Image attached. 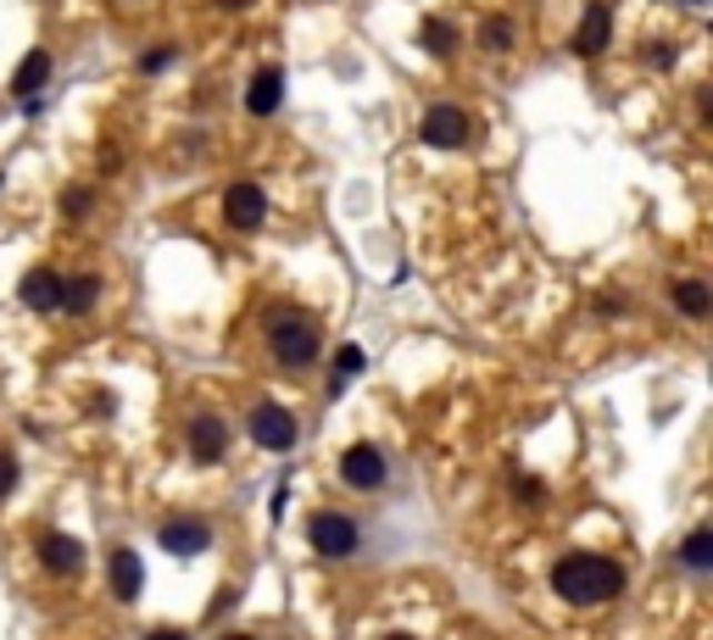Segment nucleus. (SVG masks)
Instances as JSON below:
<instances>
[{"mask_svg":"<svg viewBox=\"0 0 713 640\" xmlns=\"http://www.w3.org/2000/svg\"><path fill=\"white\" fill-rule=\"evenodd\" d=\"M552 590H558L569 607H596V601H613V596L624 590V568L607 562V557L580 551V557H563V562L552 568Z\"/></svg>","mask_w":713,"mask_h":640,"instance_id":"obj_1","label":"nucleus"},{"mask_svg":"<svg viewBox=\"0 0 713 640\" xmlns=\"http://www.w3.org/2000/svg\"><path fill=\"white\" fill-rule=\"evenodd\" d=\"M268 352L284 363V368H307L318 357V324L295 306H273L268 312Z\"/></svg>","mask_w":713,"mask_h":640,"instance_id":"obj_2","label":"nucleus"},{"mask_svg":"<svg viewBox=\"0 0 713 640\" xmlns=\"http://www.w3.org/2000/svg\"><path fill=\"white\" fill-rule=\"evenodd\" d=\"M307 540H312L318 557H351V551H356V518H345V512H318V518L307 524Z\"/></svg>","mask_w":713,"mask_h":640,"instance_id":"obj_3","label":"nucleus"},{"mask_svg":"<svg viewBox=\"0 0 713 640\" xmlns=\"http://www.w3.org/2000/svg\"><path fill=\"white\" fill-rule=\"evenodd\" d=\"M419 134H424V145H435V151H458V145L469 140V112H463V106H430L424 123H419Z\"/></svg>","mask_w":713,"mask_h":640,"instance_id":"obj_4","label":"nucleus"},{"mask_svg":"<svg viewBox=\"0 0 713 640\" xmlns=\"http://www.w3.org/2000/svg\"><path fill=\"white\" fill-rule=\"evenodd\" d=\"M251 440H257L262 451H290V446H295V418H290L284 407L262 402V407H251Z\"/></svg>","mask_w":713,"mask_h":640,"instance_id":"obj_5","label":"nucleus"},{"mask_svg":"<svg viewBox=\"0 0 713 640\" xmlns=\"http://www.w3.org/2000/svg\"><path fill=\"white\" fill-rule=\"evenodd\" d=\"M340 479L351 485V490H380L385 485V457H380V446H351L345 457H340Z\"/></svg>","mask_w":713,"mask_h":640,"instance_id":"obj_6","label":"nucleus"},{"mask_svg":"<svg viewBox=\"0 0 713 640\" xmlns=\"http://www.w3.org/2000/svg\"><path fill=\"white\" fill-rule=\"evenodd\" d=\"M223 217H229L234 228H257V223L268 217V195H262L257 184H229V190H223Z\"/></svg>","mask_w":713,"mask_h":640,"instance_id":"obj_7","label":"nucleus"},{"mask_svg":"<svg viewBox=\"0 0 713 640\" xmlns=\"http://www.w3.org/2000/svg\"><path fill=\"white\" fill-rule=\"evenodd\" d=\"M607 40H613V7H607V0H591V7H585V23H580V34H574V51H580V57H602Z\"/></svg>","mask_w":713,"mask_h":640,"instance_id":"obj_8","label":"nucleus"},{"mask_svg":"<svg viewBox=\"0 0 713 640\" xmlns=\"http://www.w3.org/2000/svg\"><path fill=\"white\" fill-rule=\"evenodd\" d=\"M18 295H23V306H29V312H57V306H62V273H51V267H29V273H23V284H18Z\"/></svg>","mask_w":713,"mask_h":640,"instance_id":"obj_9","label":"nucleus"},{"mask_svg":"<svg viewBox=\"0 0 713 640\" xmlns=\"http://www.w3.org/2000/svg\"><path fill=\"white\" fill-rule=\"evenodd\" d=\"M279 101H284V73H279V68H262V73L251 79V90H245V112H251V118H273Z\"/></svg>","mask_w":713,"mask_h":640,"instance_id":"obj_10","label":"nucleus"},{"mask_svg":"<svg viewBox=\"0 0 713 640\" xmlns=\"http://www.w3.org/2000/svg\"><path fill=\"white\" fill-rule=\"evenodd\" d=\"M162 546H168L173 557H201V551L212 546V529L195 524V518H179V524H162Z\"/></svg>","mask_w":713,"mask_h":640,"instance_id":"obj_11","label":"nucleus"},{"mask_svg":"<svg viewBox=\"0 0 713 640\" xmlns=\"http://www.w3.org/2000/svg\"><path fill=\"white\" fill-rule=\"evenodd\" d=\"M40 562H46L51 573H79V568H84V546H79L73 535L51 529V535L40 540Z\"/></svg>","mask_w":713,"mask_h":640,"instance_id":"obj_12","label":"nucleus"},{"mask_svg":"<svg viewBox=\"0 0 713 640\" xmlns=\"http://www.w3.org/2000/svg\"><path fill=\"white\" fill-rule=\"evenodd\" d=\"M223 451H229V429L218 418H195L190 424V457L195 463H218Z\"/></svg>","mask_w":713,"mask_h":640,"instance_id":"obj_13","label":"nucleus"},{"mask_svg":"<svg viewBox=\"0 0 713 640\" xmlns=\"http://www.w3.org/2000/svg\"><path fill=\"white\" fill-rule=\"evenodd\" d=\"M140 585H145V562L134 551H112V590H118V601H134Z\"/></svg>","mask_w":713,"mask_h":640,"instance_id":"obj_14","label":"nucleus"},{"mask_svg":"<svg viewBox=\"0 0 713 640\" xmlns=\"http://www.w3.org/2000/svg\"><path fill=\"white\" fill-rule=\"evenodd\" d=\"M46 79H51V57H46V51H29V57L18 62V73H12V90L29 101V95L46 90Z\"/></svg>","mask_w":713,"mask_h":640,"instance_id":"obj_15","label":"nucleus"},{"mask_svg":"<svg viewBox=\"0 0 713 640\" xmlns=\"http://www.w3.org/2000/svg\"><path fill=\"white\" fill-rule=\"evenodd\" d=\"M674 306H680L685 317H707V306H713V289H707L702 278H680V284H674Z\"/></svg>","mask_w":713,"mask_h":640,"instance_id":"obj_16","label":"nucleus"},{"mask_svg":"<svg viewBox=\"0 0 713 640\" xmlns=\"http://www.w3.org/2000/svg\"><path fill=\"white\" fill-rule=\"evenodd\" d=\"M680 562H685L691 573H707V568H713V529H691L685 546H680Z\"/></svg>","mask_w":713,"mask_h":640,"instance_id":"obj_17","label":"nucleus"},{"mask_svg":"<svg viewBox=\"0 0 713 640\" xmlns=\"http://www.w3.org/2000/svg\"><path fill=\"white\" fill-rule=\"evenodd\" d=\"M96 289H101L96 278H62V306L68 312H90L96 306Z\"/></svg>","mask_w":713,"mask_h":640,"instance_id":"obj_18","label":"nucleus"},{"mask_svg":"<svg viewBox=\"0 0 713 640\" xmlns=\"http://www.w3.org/2000/svg\"><path fill=\"white\" fill-rule=\"evenodd\" d=\"M424 51L452 57V51H458V29H452V23H441V18H430V23H424Z\"/></svg>","mask_w":713,"mask_h":640,"instance_id":"obj_19","label":"nucleus"},{"mask_svg":"<svg viewBox=\"0 0 713 640\" xmlns=\"http://www.w3.org/2000/svg\"><path fill=\"white\" fill-rule=\"evenodd\" d=\"M369 368V357H363V346H340V357H334V390L351 379V374H363Z\"/></svg>","mask_w":713,"mask_h":640,"instance_id":"obj_20","label":"nucleus"},{"mask_svg":"<svg viewBox=\"0 0 713 640\" xmlns=\"http://www.w3.org/2000/svg\"><path fill=\"white\" fill-rule=\"evenodd\" d=\"M480 45H485V51H508V45H513V23H508V18H485V23H480Z\"/></svg>","mask_w":713,"mask_h":640,"instance_id":"obj_21","label":"nucleus"},{"mask_svg":"<svg viewBox=\"0 0 713 640\" xmlns=\"http://www.w3.org/2000/svg\"><path fill=\"white\" fill-rule=\"evenodd\" d=\"M84 206H90V190H84V184L62 190V212H68V217H84Z\"/></svg>","mask_w":713,"mask_h":640,"instance_id":"obj_22","label":"nucleus"},{"mask_svg":"<svg viewBox=\"0 0 713 640\" xmlns=\"http://www.w3.org/2000/svg\"><path fill=\"white\" fill-rule=\"evenodd\" d=\"M12 490H18V457L0 451V496H12Z\"/></svg>","mask_w":713,"mask_h":640,"instance_id":"obj_23","label":"nucleus"},{"mask_svg":"<svg viewBox=\"0 0 713 640\" xmlns=\"http://www.w3.org/2000/svg\"><path fill=\"white\" fill-rule=\"evenodd\" d=\"M168 62H173V51H151V57H145V73H162Z\"/></svg>","mask_w":713,"mask_h":640,"instance_id":"obj_24","label":"nucleus"},{"mask_svg":"<svg viewBox=\"0 0 713 640\" xmlns=\"http://www.w3.org/2000/svg\"><path fill=\"white\" fill-rule=\"evenodd\" d=\"M513 490H519V501H541V485H530V479H519Z\"/></svg>","mask_w":713,"mask_h":640,"instance_id":"obj_25","label":"nucleus"},{"mask_svg":"<svg viewBox=\"0 0 713 640\" xmlns=\"http://www.w3.org/2000/svg\"><path fill=\"white\" fill-rule=\"evenodd\" d=\"M145 640H184V629H151Z\"/></svg>","mask_w":713,"mask_h":640,"instance_id":"obj_26","label":"nucleus"},{"mask_svg":"<svg viewBox=\"0 0 713 640\" xmlns=\"http://www.w3.org/2000/svg\"><path fill=\"white\" fill-rule=\"evenodd\" d=\"M218 7H251V0H218Z\"/></svg>","mask_w":713,"mask_h":640,"instance_id":"obj_27","label":"nucleus"},{"mask_svg":"<svg viewBox=\"0 0 713 640\" xmlns=\"http://www.w3.org/2000/svg\"><path fill=\"white\" fill-rule=\"evenodd\" d=\"M229 640H251V634H229Z\"/></svg>","mask_w":713,"mask_h":640,"instance_id":"obj_28","label":"nucleus"},{"mask_svg":"<svg viewBox=\"0 0 713 640\" xmlns=\"http://www.w3.org/2000/svg\"><path fill=\"white\" fill-rule=\"evenodd\" d=\"M391 640H413V634H391Z\"/></svg>","mask_w":713,"mask_h":640,"instance_id":"obj_29","label":"nucleus"}]
</instances>
